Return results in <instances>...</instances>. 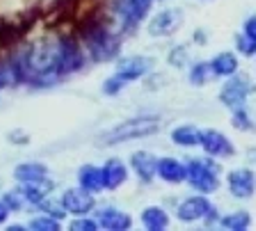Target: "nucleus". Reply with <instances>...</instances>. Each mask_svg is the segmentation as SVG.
Returning <instances> with one entry per match:
<instances>
[{"mask_svg": "<svg viewBox=\"0 0 256 231\" xmlns=\"http://www.w3.org/2000/svg\"><path fill=\"white\" fill-rule=\"evenodd\" d=\"M5 204L10 210H21L23 208V202H21V194L18 192H7L5 194Z\"/></svg>", "mask_w": 256, "mask_h": 231, "instance_id": "obj_29", "label": "nucleus"}, {"mask_svg": "<svg viewBox=\"0 0 256 231\" xmlns=\"http://www.w3.org/2000/svg\"><path fill=\"white\" fill-rule=\"evenodd\" d=\"M85 42H87V48H90L92 58H94L96 62L112 60L119 50V42L112 37L108 30H103V28H94L92 32H87Z\"/></svg>", "mask_w": 256, "mask_h": 231, "instance_id": "obj_3", "label": "nucleus"}, {"mask_svg": "<svg viewBox=\"0 0 256 231\" xmlns=\"http://www.w3.org/2000/svg\"><path fill=\"white\" fill-rule=\"evenodd\" d=\"M62 42H44L28 53V71L30 74H53L60 66Z\"/></svg>", "mask_w": 256, "mask_h": 231, "instance_id": "obj_2", "label": "nucleus"}, {"mask_svg": "<svg viewBox=\"0 0 256 231\" xmlns=\"http://www.w3.org/2000/svg\"><path fill=\"white\" fill-rule=\"evenodd\" d=\"M30 226L32 229H44V231H55V229H60V224H58V220H55L53 215L50 218H37V220H32L30 222Z\"/></svg>", "mask_w": 256, "mask_h": 231, "instance_id": "obj_27", "label": "nucleus"}, {"mask_svg": "<svg viewBox=\"0 0 256 231\" xmlns=\"http://www.w3.org/2000/svg\"><path fill=\"white\" fill-rule=\"evenodd\" d=\"M229 190L234 197L238 199H247L254 194L256 190V176L250 170H234L229 174Z\"/></svg>", "mask_w": 256, "mask_h": 231, "instance_id": "obj_11", "label": "nucleus"}, {"mask_svg": "<svg viewBox=\"0 0 256 231\" xmlns=\"http://www.w3.org/2000/svg\"><path fill=\"white\" fill-rule=\"evenodd\" d=\"M188 178L199 192H215L220 188L218 172H215L213 162L206 160H192L188 165Z\"/></svg>", "mask_w": 256, "mask_h": 231, "instance_id": "obj_4", "label": "nucleus"}, {"mask_svg": "<svg viewBox=\"0 0 256 231\" xmlns=\"http://www.w3.org/2000/svg\"><path fill=\"white\" fill-rule=\"evenodd\" d=\"M142 224L146 226V229L160 231V229H167V224H170V218H167V213L162 208H156V206H151V208H146L142 213Z\"/></svg>", "mask_w": 256, "mask_h": 231, "instance_id": "obj_21", "label": "nucleus"}, {"mask_svg": "<svg viewBox=\"0 0 256 231\" xmlns=\"http://www.w3.org/2000/svg\"><path fill=\"white\" fill-rule=\"evenodd\" d=\"M96 226H98V222H92V220L71 222V229H87V231H92V229H96Z\"/></svg>", "mask_w": 256, "mask_h": 231, "instance_id": "obj_32", "label": "nucleus"}, {"mask_svg": "<svg viewBox=\"0 0 256 231\" xmlns=\"http://www.w3.org/2000/svg\"><path fill=\"white\" fill-rule=\"evenodd\" d=\"M158 176L167 183H181L188 176V167H183L176 158H162L158 160Z\"/></svg>", "mask_w": 256, "mask_h": 231, "instance_id": "obj_17", "label": "nucleus"}, {"mask_svg": "<svg viewBox=\"0 0 256 231\" xmlns=\"http://www.w3.org/2000/svg\"><path fill=\"white\" fill-rule=\"evenodd\" d=\"M222 226L224 229H247L250 226V213L245 210H238V213H231L226 218H222Z\"/></svg>", "mask_w": 256, "mask_h": 231, "instance_id": "obj_24", "label": "nucleus"}, {"mask_svg": "<svg viewBox=\"0 0 256 231\" xmlns=\"http://www.w3.org/2000/svg\"><path fill=\"white\" fill-rule=\"evenodd\" d=\"M7 213H10V208H7L5 202H0V224L7 220Z\"/></svg>", "mask_w": 256, "mask_h": 231, "instance_id": "obj_35", "label": "nucleus"}, {"mask_svg": "<svg viewBox=\"0 0 256 231\" xmlns=\"http://www.w3.org/2000/svg\"><path fill=\"white\" fill-rule=\"evenodd\" d=\"M7 82H10V69L0 64V87H5Z\"/></svg>", "mask_w": 256, "mask_h": 231, "instance_id": "obj_34", "label": "nucleus"}, {"mask_svg": "<svg viewBox=\"0 0 256 231\" xmlns=\"http://www.w3.org/2000/svg\"><path fill=\"white\" fill-rule=\"evenodd\" d=\"M210 213H213V206H210V202H208L206 197L186 199L183 206L178 208V218H181V222H197V220L208 218Z\"/></svg>", "mask_w": 256, "mask_h": 231, "instance_id": "obj_12", "label": "nucleus"}, {"mask_svg": "<svg viewBox=\"0 0 256 231\" xmlns=\"http://www.w3.org/2000/svg\"><path fill=\"white\" fill-rule=\"evenodd\" d=\"M210 71H213V66L206 64V62H202V64H194L192 66V74H190V80L192 85H206L208 78H210Z\"/></svg>", "mask_w": 256, "mask_h": 231, "instance_id": "obj_25", "label": "nucleus"}, {"mask_svg": "<svg viewBox=\"0 0 256 231\" xmlns=\"http://www.w3.org/2000/svg\"><path fill=\"white\" fill-rule=\"evenodd\" d=\"M82 66V53L76 46L74 42H62V53H60V74H71V71H78Z\"/></svg>", "mask_w": 256, "mask_h": 231, "instance_id": "obj_14", "label": "nucleus"}, {"mask_svg": "<svg viewBox=\"0 0 256 231\" xmlns=\"http://www.w3.org/2000/svg\"><path fill=\"white\" fill-rule=\"evenodd\" d=\"M250 92H252V87L245 78H234V76H231V80L222 87L220 101H222L226 108H231V110H238V108L245 106Z\"/></svg>", "mask_w": 256, "mask_h": 231, "instance_id": "obj_6", "label": "nucleus"}, {"mask_svg": "<svg viewBox=\"0 0 256 231\" xmlns=\"http://www.w3.org/2000/svg\"><path fill=\"white\" fill-rule=\"evenodd\" d=\"M96 220H98V226H103V229H112V231L130 229V215L122 213V210H117V208L98 210Z\"/></svg>", "mask_w": 256, "mask_h": 231, "instance_id": "obj_15", "label": "nucleus"}, {"mask_svg": "<svg viewBox=\"0 0 256 231\" xmlns=\"http://www.w3.org/2000/svg\"><path fill=\"white\" fill-rule=\"evenodd\" d=\"M78 181H80V186H82L85 190H90V192H101V190H106V181H103V170L101 167L85 165L78 174Z\"/></svg>", "mask_w": 256, "mask_h": 231, "instance_id": "obj_18", "label": "nucleus"}, {"mask_svg": "<svg viewBox=\"0 0 256 231\" xmlns=\"http://www.w3.org/2000/svg\"><path fill=\"white\" fill-rule=\"evenodd\" d=\"M124 80H119L117 76L112 78V80H108L106 85H103V90H106V94H119V90H122Z\"/></svg>", "mask_w": 256, "mask_h": 231, "instance_id": "obj_31", "label": "nucleus"}, {"mask_svg": "<svg viewBox=\"0 0 256 231\" xmlns=\"http://www.w3.org/2000/svg\"><path fill=\"white\" fill-rule=\"evenodd\" d=\"M186 62H188V50L186 48H174V50H172L170 64H174V66H178V69H181Z\"/></svg>", "mask_w": 256, "mask_h": 231, "instance_id": "obj_28", "label": "nucleus"}, {"mask_svg": "<svg viewBox=\"0 0 256 231\" xmlns=\"http://www.w3.org/2000/svg\"><path fill=\"white\" fill-rule=\"evenodd\" d=\"M183 26V12L181 10H165L160 12L156 18L149 23V34L151 37H167V34L176 32Z\"/></svg>", "mask_w": 256, "mask_h": 231, "instance_id": "obj_7", "label": "nucleus"}, {"mask_svg": "<svg viewBox=\"0 0 256 231\" xmlns=\"http://www.w3.org/2000/svg\"><path fill=\"white\" fill-rule=\"evenodd\" d=\"M245 34H250L252 39H256V16H252L250 21L245 23Z\"/></svg>", "mask_w": 256, "mask_h": 231, "instance_id": "obj_33", "label": "nucleus"}, {"mask_svg": "<svg viewBox=\"0 0 256 231\" xmlns=\"http://www.w3.org/2000/svg\"><path fill=\"white\" fill-rule=\"evenodd\" d=\"M94 192H90V190H85L82 186L80 188H71L64 192L62 197V206L66 213H74V215H85L90 213L92 208H94V197H92Z\"/></svg>", "mask_w": 256, "mask_h": 231, "instance_id": "obj_8", "label": "nucleus"}, {"mask_svg": "<svg viewBox=\"0 0 256 231\" xmlns=\"http://www.w3.org/2000/svg\"><path fill=\"white\" fill-rule=\"evenodd\" d=\"M154 66V60L146 58H126L117 64V78L124 82L140 80L142 76L149 74V69Z\"/></svg>", "mask_w": 256, "mask_h": 231, "instance_id": "obj_9", "label": "nucleus"}, {"mask_svg": "<svg viewBox=\"0 0 256 231\" xmlns=\"http://www.w3.org/2000/svg\"><path fill=\"white\" fill-rule=\"evenodd\" d=\"M236 46H238L240 55H247V58L256 55V39H252L250 34H238L236 37Z\"/></svg>", "mask_w": 256, "mask_h": 231, "instance_id": "obj_26", "label": "nucleus"}, {"mask_svg": "<svg viewBox=\"0 0 256 231\" xmlns=\"http://www.w3.org/2000/svg\"><path fill=\"white\" fill-rule=\"evenodd\" d=\"M234 124L242 130H250V119H247V114H245V108H238V110H236Z\"/></svg>", "mask_w": 256, "mask_h": 231, "instance_id": "obj_30", "label": "nucleus"}, {"mask_svg": "<svg viewBox=\"0 0 256 231\" xmlns=\"http://www.w3.org/2000/svg\"><path fill=\"white\" fill-rule=\"evenodd\" d=\"M46 174H48V170L44 165H39V162H26V165H18L14 170V176L18 178V181H23V183L44 178Z\"/></svg>", "mask_w": 256, "mask_h": 231, "instance_id": "obj_22", "label": "nucleus"}, {"mask_svg": "<svg viewBox=\"0 0 256 231\" xmlns=\"http://www.w3.org/2000/svg\"><path fill=\"white\" fill-rule=\"evenodd\" d=\"M199 144L204 146V151H206L208 156H215V158H226L234 154L231 142L222 133H218V130H204L199 135Z\"/></svg>", "mask_w": 256, "mask_h": 231, "instance_id": "obj_10", "label": "nucleus"}, {"mask_svg": "<svg viewBox=\"0 0 256 231\" xmlns=\"http://www.w3.org/2000/svg\"><path fill=\"white\" fill-rule=\"evenodd\" d=\"M50 190H53V183L44 176V178H37V181H28L26 188H23V197H28L30 202H34V204H39V202H44V199L50 194Z\"/></svg>", "mask_w": 256, "mask_h": 231, "instance_id": "obj_19", "label": "nucleus"}, {"mask_svg": "<svg viewBox=\"0 0 256 231\" xmlns=\"http://www.w3.org/2000/svg\"><path fill=\"white\" fill-rule=\"evenodd\" d=\"M215 76H222V78H231L238 71V58L234 53H220L218 58L210 62Z\"/></svg>", "mask_w": 256, "mask_h": 231, "instance_id": "obj_20", "label": "nucleus"}, {"mask_svg": "<svg viewBox=\"0 0 256 231\" xmlns=\"http://www.w3.org/2000/svg\"><path fill=\"white\" fill-rule=\"evenodd\" d=\"M156 130H158V119L156 117H135L119 124L110 133H106L103 142L106 144H119V142L138 140V138H144V135H154Z\"/></svg>", "mask_w": 256, "mask_h": 231, "instance_id": "obj_1", "label": "nucleus"}, {"mask_svg": "<svg viewBox=\"0 0 256 231\" xmlns=\"http://www.w3.org/2000/svg\"><path fill=\"white\" fill-rule=\"evenodd\" d=\"M126 176H128L126 165L122 160H117V158L108 160L106 167H103V181H106V188H110V190L122 188L124 183H126Z\"/></svg>", "mask_w": 256, "mask_h": 231, "instance_id": "obj_16", "label": "nucleus"}, {"mask_svg": "<svg viewBox=\"0 0 256 231\" xmlns=\"http://www.w3.org/2000/svg\"><path fill=\"white\" fill-rule=\"evenodd\" d=\"M130 165H133L135 174L140 176L142 183H151L154 176L158 174V158L154 154H146V151H138L130 158Z\"/></svg>", "mask_w": 256, "mask_h": 231, "instance_id": "obj_13", "label": "nucleus"}, {"mask_svg": "<svg viewBox=\"0 0 256 231\" xmlns=\"http://www.w3.org/2000/svg\"><path fill=\"white\" fill-rule=\"evenodd\" d=\"M151 0H117L114 2V10H117L119 18L126 28H135L142 21L146 14H149Z\"/></svg>", "mask_w": 256, "mask_h": 231, "instance_id": "obj_5", "label": "nucleus"}, {"mask_svg": "<svg viewBox=\"0 0 256 231\" xmlns=\"http://www.w3.org/2000/svg\"><path fill=\"white\" fill-rule=\"evenodd\" d=\"M199 135L202 133L194 126H178L172 133V140L181 146H194V144H199Z\"/></svg>", "mask_w": 256, "mask_h": 231, "instance_id": "obj_23", "label": "nucleus"}]
</instances>
